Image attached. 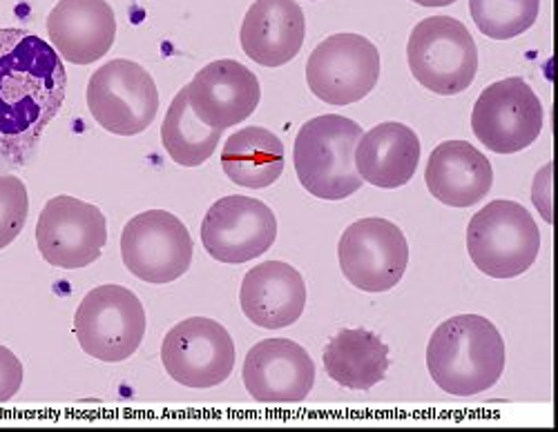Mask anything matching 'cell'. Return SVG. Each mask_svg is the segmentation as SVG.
Segmentation results:
<instances>
[{
    "label": "cell",
    "mask_w": 558,
    "mask_h": 432,
    "mask_svg": "<svg viewBox=\"0 0 558 432\" xmlns=\"http://www.w3.org/2000/svg\"><path fill=\"white\" fill-rule=\"evenodd\" d=\"M68 72L59 52L19 27L0 29V159L23 165L61 112Z\"/></svg>",
    "instance_id": "1"
},
{
    "label": "cell",
    "mask_w": 558,
    "mask_h": 432,
    "mask_svg": "<svg viewBox=\"0 0 558 432\" xmlns=\"http://www.w3.org/2000/svg\"><path fill=\"white\" fill-rule=\"evenodd\" d=\"M427 368L436 386L472 397L496 386L505 372V342L481 314H458L436 328L427 346Z\"/></svg>",
    "instance_id": "2"
},
{
    "label": "cell",
    "mask_w": 558,
    "mask_h": 432,
    "mask_svg": "<svg viewBox=\"0 0 558 432\" xmlns=\"http://www.w3.org/2000/svg\"><path fill=\"white\" fill-rule=\"evenodd\" d=\"M362 127L340 114H324L304 123L295 136L293 163L300 183L313 197L342 201L362 187L355 170V148Z\"/></svg>",
    "instance_id": "3"
},
{
    "label": "cell",
    "mask_w": 558,
    "mask_h": 432,
    "mask_svg": "<svg viewBox=\"0 0 558 432\" xmlns=\"http://www.w3.org/2000/svg\"><path fill=\"white\" fill-rule=\"evenodd\" d=\"M468 250L483 274L514 279L534 266L541 250V232L521 203L492 201L470 221Z\"/></svg>",
    "instance_id": "4"
},
{
    "label": "cell",
    "mask_w": 558,
    "mask_h": 432,
    "mask_svg": "<svg viewBox=\"0 0 558 432\" xmlns=\"http://www.w3.org/2000/svg\"><path fill=\"white\" fill-rule=\"evenodd\" d=\"M413 78L440 96L468 89L478 72L474 36L451 16H432L417 23L407 42Z\"/></svg>",
    "instance_id": "5"
},
{
    "label": "cell",
    "mask_w": 558,
    "mask_h": 432,
    "mask_svg": "<svg viewBox=\"0 0 558 432\" xmlns=\"http://www.w3.org/2000/svg\"><path fill=\"white\" fill-rule=\"evenodd\" d=\"M74 334L85 355L121 363L144 342V304L123 285H99L83 297L74 314Z\"/></svg>",
    "instance_id": "6"
},
{
    "label": "cell",
    "mask_w": 558,
    "mask_h": 432,
    "mask_svg": "<svg viewBox=\"0 0 558 432\" xmlns=\"http://www.w3.org/2000/svg\"><path fill=\"white\" fill-rule=\"evenodd\" d=\"M87 108L110 134L136 136L157 119L159 89L144 65L117 59L92 74L87 83Z\"/></svg>",
    "instance_id": "7"
},
{
    "label": "cell",
    "mask_w": 558,
    "mask_h": 432,
    "mask_svg": "<svg viewBox=\"0 0 558 432\" xmlns=\"http://www.w3.org/2000/svg\"><path fill=\"white\" fill-rule=\"evenodd\" d=\"M193 236L179 217L148 210L130 219L121 234L125 268L146 283L166 285L189 272L193 263Z\"/></svg>",
    "instance_id": "8"
},
{
    "label": "cell",
    "mask_w": 558,
    "mask_h": 432,
    "mask_svg": "<svg viewBox=\"0 0 558 432\" xmlns=\"http://www.w3.org/2000/svg\"><path fill=\"white\" fill-rule=\"evenodd\" d=\"M380 54L360 34H333L322 40L306 63L308 89L329 106H353L376 89Z\"/></svg>",
    "instance_id": "9"
},
{
    "label": "cell",
    "mask_w": 558,
    "mask_h": 432,
    "mask_svg": "<svg viewBox=\"0 0 558 432\" xmlns=\"http://www.w3.org/2000/svg\"><path fill=\"white\" fill-rule=\"evenodd\" d=\"M472 127L483 146L496 155L523 152L543 129L541 99L519 76L492 83L474 106Z\"/></svg>",
    "instance_id": "10"
},
{
    "label": "cell",
    "mask_w": 558,
    "mask_h": 432,
    "mask_svg": "<svg viewBox=\"0 0 558 432\" xmlns=\"http://www.w3.org/2000/svg\"><path fill=\"white\" fill-rule=\"evenodd\" d=\"M342 274L362 293H387L407 272L409 244L402 230L378 217L351 223L338 246Z\"/></svg>",
    "instance_id": "11"
},
{
    "label": "cell",
    "mask_w": 558,
    "mask_h": 432,
    "mask_svg": "<svg viewBox=\"0 0 558 432\" xmlns=\"http://www.w3.org/2000/svg\"><path fill=\"white\" fill-rule=\"evenodd\" d=\"M161 361L181 386L215 388L235 368V344L221 323L208 317H191L166 334Z\"/></svg>",
    "instance_id": "12"
},
{
    "label": "cell",
    "mask_w": 558,
    "mask_h": 432,
    "mask_svg": "<svg viewBox=\"0 0 558 432\" xmlns=\"http://www.w3.org/2000/svg\"><path fill=\"white\" fill-rule=\"evenodd\" d=\"M108 242L106 214L76 197H54L45 203L36 223L40 257L54 268L81 270L95 263Z\"/></svg>",
    "instance_id": "13"
},
{
    "label": "cell",
    "mask_w": 558,
    "mask_h": 432,
    "mask_svg": "<svg viewBox=\"0 0 558 432\" xmlns=\"http://www.w3.org/2000/svg\"><path fill=\"white\" fill-rule=\"evenodd\" d=\"M277 238L272 210L253 197L232 195L210 206L202 223V244L219 261L240 266L262 257Z\"/></svg>",
    "instance_id": "14"
},
{
    "label": "cell",
    "mask_w": 558,
    "mask_h": 432,
    "mask_svg": "<svg viewBox=\"0 0 558 432\" xmlns=\"http://www.w3.org/2000/svg\"><path fill=\"white\" fill-rule=\"evenodd\" d=\"M185 89L197 119L221 132L255 114L262 99L257 76L230 59L208 63Z\"/></svg>",
    "instance_id": "15"
},
{
    "label": "cell",
    "mask_w": 558,
    "mask_h": 432,
    "mask_svg": "<svg viewBox=\"0 0 558 432\" xmlns=\"http://www.w3.org/2000/svg\"><path fill=\"white\" fill-rule=\"evenodd\" d=\"M244 386L262 404H298L308 397L315 383L311 355L291 340H264L244 361Z\"/></svg>",
    "instance_id": "16"
},
{
    "label": "cell",
    "mask_w": 558,
    "mask_h": 432,
    "mask_svg": "<svg viewBox=\"0 0 558 432\" xmlns=\"http://www.w3.org/2000/svg\"><path fill=\"white\" fill-rule=\"evenodd\" d=\"M48 34L59 57L89 65L112 50L117 16L108 0H61L48 16Z\"/></svg>",
    "instance_id": "17"
},
{
    "label": "cell",
    "mask_w": 558,
    "mask_h": 432,
    "mask_svg": "<svg viewBox=\"0 0 558 432\" xmlns=\"http://www.w3.org/2000/svg\"><path fill=\"white\" fill-rule=\"evenodd\" d=\"M304 36L306 18L295 0H255L240 32L244 54L264 67L291 63L302 50Z\"/></svg>",
    "instance_id": "18"
},
{
    "label": "cell",
    "mask_w": 558,
    "mask_h": 432,
    "mask_svg": "<svg viewBox=\"0 0 558 432\" xmlns=\"http://www.w3.org/2000/svg\"><path fill=\"white\" fill-rule=\"evenodd\" d=\"M240 304L246 319L259 328H289L304 314V276L284 261H266L246 272Z\"/></svg>",
    "instance_id": "19"
},
{
    "label": "cell",
    "mask_w": 558,
    "mask_h": 432,
    "mask_svg": "<svg viewBox=\"0 0 558 432\" xmlns=\"http://www.w3.org/2000/svg\"><path fill=\"white\" fill-rule=\"evenodd\" d=\"M432 197L449 208H472L489 195L494 170L468 140H447L432 152L427 172Z\"/></svg>",
    "instance_id": "20"
},
{
    "label": "cell",
    "mask_w": 558,
    "mask_h": 432,
    "mask_svg": "<svg viewBox=\"0 0 558 432\" xmlns=\"http://www.w3.org/2000/svg\"><path fill=\"white\" fill-rule=\"evenodd\" d=\"M421 163V138L402 123H380L362 134L355 170L364 183L383 189L407 185Z\"/></svg>",
    "instance_id": "21"
},
{
    "label": "cell",
    "mask_w": 558,
    "mask_h": 432,
    "mask_svg": "<svg viewBox=\"0 0 558 432\" xmlns=\"http://www.w3.org/2000/svg\"><path fill=\"white\" fill-rule=\"evenodd\" d=\"M389 346L364 328L340 330L324 350L327 374L349 391H371L387 377Z\"/></svg>",
    "instance_id": "22"
},
{
    "label": "cell",
    "mask_w": 558,
    "mask_h": 432,
    "mask_svg": "<svg viewBox=\"0 0 558 432\" xmlns=\"http://www.w3.org/2000/svg\"><path fill=\"white\" fill-rule=\"evenodd\" d=\"M284 146L264 127H244L232 134L221 150L226 176L242 187L262 189L284 172Z\"/></svg>",
    "instance_id": "23"
},
{
    "label": "cell",
    "mask_w": 558,
    "mask_h": 432,
    "mask_svg": "<svg viewBox=\"0 0 558 432\" xmlns=\"http://www.w3.org/2000/svg\"><path fill=\"white\" fill-rule=\"evenodd\" d=\"M221 140V129L204 125L191 108L189 89H179L161 125V143L170 159L181 168H199Z\"/></svg>",
    "instance_id": "24"
},
{
    "label": "cell",
    "mask_w": 558,
    "mask_h": 432,
    "mask_svg": "<svg viewBox=\"0 0 558 432\" xmlns=\"http://www.w3.org/2000/svg\"><path fill=\"white\" fill-rule=\"evenodd\" d=\"M470 12L485 36L509 40L536 23L541 0H470Z\"/></svg>",
    "instance_id": "25"
},
{
    "label": "cell",
    "mask_w": 558,
    "mask_h": 432,
    "mask_svg": "<svg viewBox=\"0 0 558 432\" xmlns=\"http://www.w3.org/2000/svg\"><path fill=\"white\" fill-rule=\"evenodd\" d=\"M29 214L27 187L16 176H0V250L14 244Z\"/></svg>",
    "instance_id": "26"
},
{
    "label": "cell",
    "mask_w": 558,
    "mask_h": 432,
    "mask_svg": "<svg viewBox=\"0 0 558 432\" xmlns=\"http://www.w3.org/2000/svg\"><path fill=\"white\" fill-rule=\"evenodd\" d=\"M23 386V363L5 346H0V404L16 397Z\"/></svg>",
    "instance_id": "27"
},
{
    "label": "cell",
    "mask_w": 558,
    "mask_h": 432,
    "mask_svg": "<svg viewBox=\"0 0 558 432\" xmlns=\"http://www.w3.org/2000/svg\"><path fill=\"white\" fill-rule=\"evenodd\" d=\"M549 174H551V165H545L543 172L536 176L534 181V203L541 208L545 221H551V212H549Z\"/></svg>",
    "instance_id": "28"
},
{
    "label": "cell",
    "mask_w": 558,
    "mask_h": 432,
    "mask_svg": "<svg viewBox=\"0 0 558 432\" xmlns=\"http://www.w3.org/2000/svg\"><path fill=\"white\" fill-rule=\"evenodd\" d=\"M413 3L423 8H447V5H453L456 0H413Z\"/></svg>",
    "instance_id": "29"
}]
</instances>
